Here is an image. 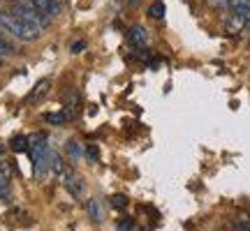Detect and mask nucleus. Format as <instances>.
Wrapping results in <instances>:
<instances>
[{
  "label": "nucleus",
  "mask_w": 250,
  "mask_h": 231,
  "mask_svg": "<svg viewBox=\"0 0 250 231\" xmlns=\"http://www.w3.org/2000/svg\"><path fill=\"white\" fill-rule=\"evenodd\" d=\"M0 28L19 42H35V39L42 37V28L33 26L30 21L19 17L12 9H0Z\"/></svg>",
  "instance_id": "1"
},
{
  "label": "nucleus",
  "mask_w": 250,
  "mask_h": 231,
  "mask_svg": "<svg viewBox=\"0 0 250 231\" xmlns=\"http://www.w3.org/2000/svg\"><path fill=\"white\" fill-rule=\"evenodd\" d=\"M61 180H62V185H65V190H67L74 199H81V196L86 194V183H83V180H81V176H77L72 169L62 171Z\"/></svg>",
  "instance_id": "2"
},
{
  "label": "nucleus",
  "mask_w": 250,
  "mask_h": 231,
  "mask_svg": "<svg viewBox=\"0 0 250 231\" xmlns=\"http://www.w3.org/2000/svg\"><path fill=\"white\" fill-rule=\"evenodd\" d=\"M26 2L33 9H37L40 14H44L49 21L61 14V2H58V0H26Z\"/></svg>",
  "instance_id": "3"
},
{
  "label": "nucleus",
  "mask_w": 250,
  "mask_h": 231,
  "mask_svg": "<svg viewBox=\"0 0 250 231\" xmlns=\"http://www.w3.org/2000/svg\"><path fill=\"white\" fill-rule=\"evenodd\" d=\"M49 88H51V81L49 79H42L35 83V88L30 90V95L26 97L28 104H37V102H42V99L46 97V93H49Z\"/></svg>",
  "instance_id": "4"
},
{
  "label": "nucleus",
  "mask_w": 250,
  "mask_h": 231,
  "mask_svg": "<svg viewBox=\"0 0 250 231\" xmlns=\"http://www.w3.org/2000/svg\"><path fill=\"white\" fill-rule=\"evenodd\" d=\"M9 178H12L9 167L5 162H0V199L2 201H7V196H9Z\"/></svg>",
  "instance_id": "5"
},
{
  "label": "nucleus",
  "mask_w": 250,
  "mask_h": 231,
  "mask_svg": "<svg viewBox=\"0 0 250 231\" xmlns=\"http://www.w3.org/2000/svg\"><path fill=\"white\" fill-rule=\"evenodd\" d=\"M86 211H88L93 222H102V220H104V211H102L100 199H88V201H86Z\"/></svg>",
  "instance_id": "6"
},
{
  "label": "nucleus",
  "mask_w": 250,
  "mask_h": 231,
  "mask_svg": "<svg viewBox=\"0 0 250 231\" xmlns=\"http://www.w3.org/2000/svg\"><path fill=\"white\" fill-rule=\"evenodd\" d=\"M127 39H130L134 46H144V44H146V28L132 26V28H130V33H127Z\"/></svg>",
  "instance_id": "7"
},
{
  "label": "nucleus",
  "mask_w": 250,
  "mask_h": 231,
  "mask_svg": "<svg viewBox=\"0 0 250 231\" xmlns=\"http://www.w3.org/2000/svg\"><path fill=\"white\" fill-rule=\"evenodd\" d=\"M234 231H250V213H239L232 220Z\"/></svg>",
  "instance_id": "8"
},
{
  "label": "nucleus",
  "mask_w": 250,
  "mask_h": 231,
  "mask_svg": "<svg viewBox=\"0 0 250 231\" xmlns=\"http://www.w3.org/2000/svg\"><path fill=\"white\" fill-rule=\"evenodd\" d=\"M70 111H58V114H46L44 116V120L46 123H51V125H62L67 118H70Z\"/></svg>",
  "instance_id": "9"
},
{
  "label": "nucleus",
  "mask_w": 250,
  "mask_h": 231,
  "mask_svg": "<svg viewBox=\"0 0 250 231\" xmlns=\"http://www.w3.org/2000/svg\"><path fill=\"white\" fill-rule=\"evenodd\" d=\"M12 151L14 153H21V151H28V136H14L12 139Z\"/></svg>",
  "instance_id": "10"
},
{
  "label": "nucleus",
  "mask_w": 250,
  "mask_h": 231,
  "mask_svg": "<svg viewBox=\"0 0 250 231\" xmlns=\"http://www.w3.org/2000/svg\"><path fill=\"white\" fill-rule=\"evenodd\" d=\"M148 17H153V19H162V17H165V5H162L160 0H155L151 7H148Z\"/></svg>",
  "instance_id": "11"
},
{
  "label": "nucleus",
  "mask_w": 250,
  "mask_h": 231,
  "mask_svg": "<svg viewBox=\"0 0 250 231\" xmlns=\"http://www.w3.org/2000/svg\"><path fill=\"white\" fill-rule=\"evenodd\" d=\"M12 54H14V46H12L7 39H5V37L0 35V58H5V56H12Z\"/></svg>",
  "instance_id": "12"
},
{
  "label": "nucleus",
  "mask_w": 250,
  "mask_h": 231,
  "mask_svg": "<svg viewBox=\"0 0 250 231\" xmlns=\"http://www.w3.org/2000/svg\"><path fill=\"white\" fill-rule=\"evenodd\" d=\"M67 155H70L72 160H79V157H81L79 143H77V141H70V143H67Z\"/></svg>",
  "instance_id": "13"
},
{
  "label": "nucleus",
  "mask_w": 250,
  "mask_h": 231,
  "mask_svg": "<svg viewBox=\"0 0 250 231\" xmlns=\"http://www.w3.org/2000/svg\"><path fill=\"white\" fill-rule=\"evenodd\" d=\"M111 206H114V208H118V211H121V208H125V206H127V196H125V194H114V196H111Z\"/></svg>",
  "instance_id": "14"
},
{
  "label": "nucleus",
  "mask_w": 250,
  "mask_h": 231,
  "mask_svg": "<svg viewBox=\"0 0 250 231\" xmlns=\"http://www.w3.org/2000/svg\"><path fill=\"white\" fill-rule=\"evenodd\" d=\"M118 231H132L134 229V222H132V217H123V220H118Z\"/></svg>",
  "instance_id": "15"
},
{
  "label": "nucleus",
  "mask_w": 250,
  "mask_h": 231,
  "mask_svg": "<svg viewBox=\"0 0 250 231\" xmlns=\"http://www.w3.org/2000/svg\"><path fill=\"white\" fill-rule=\"evenodd\" d=\"M86 155H88V160H90V162H98V148H95V146H88Z\"/></svg>",
  "instance_id": "16"
},
{
  "label": "nucleus",
  "mask_w": 250,
  "mask_h": 231,
  "mask_svg": "<svg viewBox=\"0 0 250 231\" xmlns=\"http://www.w3.org/2000/svg\"><path fill=\"white\" fill-rule=\"evenodd\" d=\"M83 49H86V42H74L72 44V54H81Z\"/></svg>",
  "instance_id": "17"
},
{
  "label": "nucleus",
  "mask_w": 250,
  "mask_h": 231,
  "mask_svg": "<svg viewBox=\"0 0 250 231\" xmlns=\"http://www.w3.org/2000/svg\"><path fill=\"white\" fill-rule=\"evenodd\" d=\"M211 5H215V7H227L229 5V0H208Z\"/></svg>",
  "instance_id": "18"
},
{
  "label": "nucleus",
  "mask_w": 250,
  "mask_h": 231,
  "mask_svg": "<svg viewBox=\"0 0 250 231\" xmlns=\"http://www.w3.org/2000/svg\"><path fill=\"white\" fill-rule=\"evenodd\" d=\"M0 62H2V58H0Z\"/></svg>",
  "instance_id": "19"
}]
</instances>
